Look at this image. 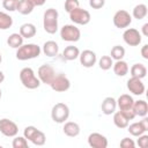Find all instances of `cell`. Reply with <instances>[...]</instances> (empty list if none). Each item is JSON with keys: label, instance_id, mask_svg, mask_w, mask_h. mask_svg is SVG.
Listing matches in <instances>:
<instances>
[{"label": "cell", "instance_id": "8d00e7d4", "mask_svg": "<svg viewBox=\"0 0 148 148\" xmlns=\"http://www.w3.org/2000/svg\"><path fill=\"white\" fill-rule=\"evenodd\" d=\"M138 141H136V145L140 147V148H146L148 146V135L147 134H141L138 136Z\"/></svg>", "mask_w": 148, "mask_h": 148}, {"label": "cell", "instance_id": "d4e9b609", "mask_svg": "<svg viewBox=\"0 0 148 148\" xmlns=\"http://www.w3.org/2000/svg\"><path fill=\"white\" fill-rule=\"evenodd\" d=\"M113 124L118 127V128H126L130 124V120L125 117V114L119 110V111H114L113 113Z\"/></svg>", "mask_w": 148, "mask_h": 148}, {"label": "cell", "instance_id": "74e56055", "mask_svg": "<svg viewBox=\"0 0 148 148\" xmlns=\"http://www.w3.org/2000/svg\"><path fill=\"white\" fill-rule=\"evenodd\" d=\"M105 5V0H89V6L92 9H101Z\"/></svg>", "mask_w": 148, "mask_h": 148}, {"label": "cell", "instance_id": "484cf974", "mask_svg": "<svg viewBox=\"0 0 148 148\" xmlns=\"http://www.w3.org/2000/svg\"><path fill=\"white\" fill-rule=\"evenodd\" d=\"M130 72H131V76H133V77H139V79H143V77H146V75H147V67H146L143 64L138 62V64H134V65L131 67Z\"/></svg>", "mask_w": 148, "mask_h": 148}, {"label": "cell", "instance_id": "3957f363", "mask_svg": "<svg viewBox=\"0 0 148 148\" xmlns=\"http://www.w3.org/2000/svg\"><path fill=\"white\" fill-rule=\"evenodd\" d=\"M20 81L27 89H37L40 86L38 76H36L34 69L30 67H24L20 71Z\"/></svg>", "mask_w": 148, "mask_h": 148}, {"label": "cell", "instance_id": "d6a6232c", "mask_svg": "<svg viewBox=\"0 0 148 148\" xmlns=\"http://www.w3.org/2000/svg\"><path fill=\"white\" fill-rule=\"evenodd\" d=\"M12 146L13 148H28V140L24 136H14Z\"/></svg>", "mask_w": 148, "mask_h": 148}, {"label": "cell", "instance_id": "9c48e42d", "mask_svg": "<svg viewBox=\"0 0 148 148\" xmlns=\"http://www.w3.org/2000/svg\"><path fill=\"white\" fill-rule=\"evenodd\" d=\"M50 87L52 88V90L57 92H64L71 88V81L65 74L59 73V74H56L52 82L50 83Z\"/></svg>", "mask_w": 148, "mask_h": 148}, {"label": "cell", "instance_id": "603a6c76", "mask_svg": "<svg viewBox=\"0 0 148 148\" xmlns=\"http://www.w3.org/2000/svg\"><path fill=\"white\" fill-rule=\"evenodd\" d=\"M79 56H80V50H79L76 46H74V45H68V46H66V47L64 49V51H62V57H64V59H66V60H68V61H73V60H75V59H77Z\"/></svg>", "mask_w": 148, "mask_h": 148}, {"label": "cell", "instance_id": "60d3db41", "mask_svg": "<svg viewBox=\"0 0 148 148\" xmlns=\"http://www.w3.org/2000/svg\"><path fill=\"white\" fill-rule=\"evenodd\" d=\"M142 35L143 36H146V37H148V23H145L143 25H142Z\"/></svg>", "mask_w": 148, "mask_h": 148}, {"label": "cell", "instance_id": "4fadbf2b", "mask_svg": "<svg viewBox=\"0 0 148 148\" xmlns=\"http://www.w3.org/2000/svg\"><path fill=\"white\" fill-rule=\"evenodd\" d=\"M126 128L131 135L139 136V135L143 134L146 131H148V118L145 116V117H142V120H140L138 123H133V124L128 125Z\"/></svg>", "mask_w": 148, "mask_h": 148}, {"label": "cell", "instance_id": "f546056e", "mask_svg": "<svg viewBox=\"0 0 148 148\" xmlns=\"http://www.w3.org/2000/svg\"><path fill=\"white\" fill-rule=\"evenodd\" d=\"M12 25H13V17L5 12H0V30H7Z\"/></svg>", "mask_w": 148, "mask_h": 148}, {"label": "cell", "instance_id": "ee69618b", "mask_svg": "<svg viewBox=\"0 0 148 148\" xmlns=\"http://www.w3.org/2000/svg\"><path fill=\"white\" fill-rule=\"evenodd\" d=\"M1 96H2V92H1V89H0V99H1Z\"/></svg>", "mask_w": 148, "mask_h": 148}, {"label": "cell", "instance_id": "52a82bcc", "mask_svg": "<svg viewBox=\"0 0 148 148\" xmlns=\"http://www.w3.org/2000/svg\"><path fill=\"white\" fill-rule=\"evenodd\" d=\"M69 14V18L74 24H79V25H86L90 22L91 20V15L87 9H83L81 7H77L75 9H73Z\"/></svg>", "mask_w": 148, "mask_h": 148}, {"label": "cell", "instance_id": "5b68a950", "mask_svg": "<svg viewBox=\"0 0 148 148\" xmlns=\"http://www.w3.org/2000/svg\"><path fill=\"white\" fill-rule=\"evenodd\" d=\"M69 117V108L65 103H56L51 110V118L57 124H64Z\"/></svg>", "mask_w": 148, "mask_h": 148}, {"label": "cell", "instance_id": "d590c367", "mask_svg": "<svg viewBox=\"0 0 148 148\" xmlns=\"http://www.w3.org/2000/svg\"><path fill=\"white\" fill-rule=\"evenodd\" d=\"M119 146H120L121 148H134V147H135V142L133 141V139L124 138V139L120 141Z\"/></svg>", "mask_w": 148, "mask_h": 148}, {"label": "cell", "instance_id": "5bb4252c", "mask_svg": "<svg viewBox=\"0 0 148 148\" xmlns=\"http://www.w3.org/2000/svg\"><path fill=\"white\" fill-rule=\"evenodd\" d=\"M127 89L130 92H132L133 95H136V96H140L145 92L146 90V87L142 82V79H139V77H133L131 76V79L127 80Z\"/></svg>", "mask_w": 148, "mask_h": 148}, {"label": "cell", "instance_id": "9a60e30c", "mask_svg": "<svg viewBox=\"0 0 148 148\" xmlns=\"http://www.w3.org/2000/svg\"><path fill=\"white\" fill-rule=\"evenodd\" d=\"M88 145L92 148H106L109 142L105 135L94 132V133H90L88 136Z\"/></svg>", "mask_w": 148, "mask_h": 148}, {"label": "cell", "instance_id": "6da1fadb", "mask_svg": "<svg viewBox=\"0 0 148 148\" xmlns=\"http://www.w3.org/2000/svg\"><path fill=\"white\" fill-rule=\"evenodd\" d=\"M40 53H42V49L37 44L34 43L22 44L18 49H16V59L21 61H25L39 57Z\"/></svg>", "mask_w": 148, "mask_h": 148}, {"label": "cell", "instance_id": "7402d4cb", "mask_svg": "<svg viewBox=\"0 0 148 148\" xmlns=\"http://www.w3.org/2000/svg\"><path fill=\"white\" fill-rule=\"evenodd\" d=\"M37 30H36V27L35 24L32 23H23L21 27H20V35L23 37V38H32L35 37Z\"/></svg>", "mask_w": 148, "mask_h": 148}, {"label": "cell", "instance_id": "1f68e13d", "mask_svg": "<svg viewBox=\"0 0 148 148\" xmlns=\"http://www.w3.org/2000/svg\"><path fill=\"white\" fill-rule=\"evenodd\" d=\"M113 65V59L110 56H102L101 59L98 60V66L103 71H108L112 67Z\"/></svg>", "mask_w": 148, "mask_h": 148}, {"label": "cell", "instance_id": "4316f807", "mask_svg": "<svg viewBox=\"0 0 148 148\" xmlns=\"http://www.w3.org/2000/svg\"><path fill=\"white\" fill-rule=\"evenodd\" d=\"M35 6L29 1V0H18V3H17V7H16V10L22 14V15H28L30 13H32Z\"/></svg>", "mask_w": 148, "mask_h": 148}, {"label": "cell", "instance_id": "ffe728a7", "mask_svg": "<svg viewBox=\"0 0 148 148\" xmlns=\"http://www.w3.org/2000/svg\"><path fill=\"white\" fill-rule=\"evenodd\" d=\"M42 51L46 57H56L59 52V46L54 40H47L43 44Z\"/></svg>", "mask_w": 148, "mask_h": 148}, {"label": "cell", "instance_id": "7a4b0ae2", "mask_svg": "<svg viewBox=\"0 0 148 148\" xmlns=\"http://www.w3.org/2000/svg\"><path fill=\"white\" fill-rule=\"evenodd\" d=\"M58 17H59V13L54 8H47L44 12L43 28L47 34L53 35L58 31Z\"/></svg>", "mask_w": 148, "mask_h": 148}, {"label": "cell", "instance_id": "44dd1931", "mask_svg": "<svg viewBox=\"0 0 148 148\" xmlns=\"http://www.w3.org/2000/svg\"><path fill=\"white\" fill-rule=\"evenodd\" d=\"M133 112L135 113V116L139 117H145L148 113V104L146 101L143 99H139V101H134L133 106H132Z\"/></svg>", "mask_w": 148, "mask_h": 148}, {"label": "cell", "instance_id": "8992f818", "mask_svg": "<svg viewBox=\"0 0 148 148\" xmlns=\"http://www.w3.org/2000/svg\"><path fill=\"white\" fill-rule=\"evenodd\" d=\"M60 37L65 42L74 43L81 38V31L75 24H65L60 29Z\"/></svg>", "mask_w": 148, "mask_h": 148}, {"label": "cell", "instance_id": "83f0119b", "mask_svg": "<svg viewBox=\"0 0 148 148\" xmlns=\"http://www.w3.org/2000/svg\"><path fill=\"white\" fill-rule=\"evenodd\" d=\"M23 37L18 34V32H13L12 35H9V37L7 38V44L8 46H10L12 49H18L22 44H23Z\"/></svg>", "mask_w": 148, "mask_h": 148}, {"label": "cell", "instance_id": "2e32d148", "mask_svg": "<svg viewBox=\"0 0 148 148\" xmlns=\"http://www.w3.org/2000/svg\"><path fill=\"white\" fill-rule=\"evenodd\" d=\"M79 59H80V64L86 67V68H90L92 67L96 61H97V56L94 51L91 50H83L82 52H80V56H79Z\"/></svg>", "mask_w": 148, "mask_h": 148}, {"label": "cell", "instance_id": "cb8c5ba5", "mask_svg": "<svg viewBox=\"0 0 148 148\" xmlns=\"http://www.w3.org/2000/svg\"><path fill=\"white\" fill-rule=\"evenodd\" d=\"M112 68H113V72L117 76H125L130 71V67H128L127 62L124 61L123 59L121 60H116V62L112 65Z\"/></svg>", "mask_w": 148, "mask_h": 148}, {"label": "cell", "instance_id": "e0dca14e", "mask_svg": "<svg viewBox=\"0 0 148 148\" xmlns=\"http://www.w3.org/2000/svg\"><path fill=\"white\" fill-rule=\"evenodd\" d=\"M62 132L65 135H67L69 138H75L80 134L81 128H80V125L75 121H65L64 127H62Z\"/></svg>", "mask_w": 148, "mask_h": 148}, {"label": "cell", "instance_id": "f1b7e54d", "mask_svg": "<svg viewBox=\"0 0 148 148\" xmlns=\"http://www.w3.org/2000/svg\"><path fill=\"white\" fill-rule=\"evenodd\" d=\"M147 13H148V9H147V6L145 3H139L136 5L133 10H132V16L136 20H142L147 16Z\"/></svg>", "mask_w": 148, "mask_h": 148}, {"label": "cell", "instance_id": "ba28073f", "mask_svg": "<svg viewBox=\"0 0 148 148\" xmlns=\"http://www.w3.org/2000/svg\"><path fill=\"white\" fill-rule=\"evenodd\" d=\"M132 23V15L125 10V9H119L114 13L113 15V24L118 29H126L131 25Z\"/></svg>", "mask_w": 148, "mask_h": 148}, {"label": "cell", "instance_id": "4dcf8cb0", "mask_svg": "<svg viewBox=\"0 0 148 148\" xmlns=\"http://www.w3.org/2000/svg\"><path fill=\"white\" fill-rule=\"evenodd\" d=\"M110 57L113 59V60H121L124 57H125V49L120 45H114L112 49H111V52H110Z\"/></svg>", "mask_w": 148, "mask_h": 148}, {"label": "cell", "instance_id": "e575fe53", "mask_svg": "<svg viewBox=\"0 0 148 148\" xmlns=\"http://www.w3.org/2000/svg\"><path fill=\"white\" fill-rule=\"evenodd\" d=\"M64 7H65V10L67 13H71L73 9L80 7V2H79V0H65Z\"/></svg>", "mask_w": 148, "mask_h": 148}, {"label": "cell", "instance_id": "d6986e66", "mask_svg": "<svg viewBox=\"0 0 148 148\" xmlns=\"http://www.w3.org/2000/svg\"><path fill=\"white\" fill-rule=\"evenodd\" d=\"M102 112L106 116L112 114L117 109V101L113 97H105L101 104Z\"/></svg>", "mask_w": 148, "mask_h": 148}, {"label": "cell", "instance_id": "ab89813d", "mask_svg": "<svg viewBox=\"0 0 148 148\" xmlns=\"http://www.w3.org/2000/svg\"><path fill=\"white\" fill-rule=\"evenodd\" d=\"M35 7L37 6V7H39V6H43L45 2H46V0H29Z\"/></svg>", "mask_w": 148, "mask_h": 148}, {"label": "cell", "instance_id": "f35d334b", "mask_svg": "<svg viewBox=\"0 0 148 148\" xmlns=\"http://www.w3.org/2000/svg\"><path fill=\"white\" fill-rule=\"evenodd\" d=\"M141 56L145 60H148V44H145L141 47Z\"/></svg>", "mask_w": 148, "mask_h": 148}, {"label": "cell", "instance_id": "b9f144b4", "mask_svg": "<svg viewBox=\"0 0 148 148\" xmlns=\"http://www.w3.org/2000/svg\"><path fill=\"white\" fill-rule=\"evenodd\" d=\"M5 81V74L2 71H0V83H2Z\"/></svg>", "mask_w": 148, "mask_h": 148}, {"label": "cell", "instance_id": "8fae6325", "mask_svg": "<svg viewBox=\"0 0 148 148\" xmlns=\"http://www.w3.org/2000/svg\"><path fill=\"white\" fill-rule=\"evenodd\" d=\"M0 132L5 136L14 138L18 133V127H17L16 123H14L13 120H10L8 118H2V119H0Z\"/></svg>", "mask_w": 148, "mask_h": 148}, {"label": "cell", "instance_id": "ac0fdd59", "mask_svg": "<svg viewBox=\"0 0 148 148\" xmlns=\"http://www.w3.org/2000/svg\"><path fill=\"white\" fill-rule=\"evenodd\" d=\"M116 101H117V106L119 108L120 111H125V110L132 109L133 103H134L133 97H132L131 95H128V94H123V95H120V96L118 97V99H116Z\"/></svg>", "mask_w": 148, "mask_h": 148}, {"label": "cell", "instance_id": "7c38bea8", "mask_svg": "<svg viewBox=\"0 0 148 148\" xmlns=\"http://www.w3.org/2000/svg\"><path fill=\"white\" fill-rule=\"evenodd\" d=\"M123 39L130 46H138L141 43L142 37H141V32H139L138 29L127 28L123 34Z\"/></svg>", "mask_w": 148, "mask_h": 148}, {"label": "cell", "instance_id": "7bdbcfd3", "mask_svg": "<svg viewBox=\"0 0 148 148\" xmlns=\"http://www.w3.org/2000/svg\"><path fill=\"white\" fill-rule=\"evenodd\" d=\"M1 61H2V56H1V53H0V64H1Z\"/></svg>", "mask_w": 148, "mask_h": 148}, {"label": "cell", "instance_id": "836d02e7", "mask_svg": "<svg viewBox=\"0 0 148 148\" xmlns=\"http://www.w3.org/2000/svg\"><path fill=\"white\" fill-rule=\"evenodd\" d=\"M17 3H18V0H2V7L8 12L16 10Z\"/></svg>", "mask_w": 148, "mask_h": 148}, {"label": "cell", "instance_id": "277c9868", "mask_svg": "<svg viewBox=\"0 0 148 148\" xmlns=\"http://www.w3.org/2000/svg\"><path fill=\"white\" fill-rule=\"evenodd\" d=\"M23 136L28 140L31 141L35 146H43L46 142V135L44 132L39 131L35 126H27L23 131Z\"/></svg>", "mask_w": 148, "mask_h": 148}, {"label": "cell", "instance_id": "30bf717a", "mask_svg": "<svg viewBox=\"0 0 148 148\" xmlns=\"http://www.w3.org/2000/svg\"><path fill=\"white\" fill-rule=\"evenodd\" d=\"M37 76H38L40 83H45V84L50 86V83L52 82L53 77L56 76V71L50 64H44L38 68Z\"/></svg>", "mask_w": 148, "mask_h": 148}]
</instances>
